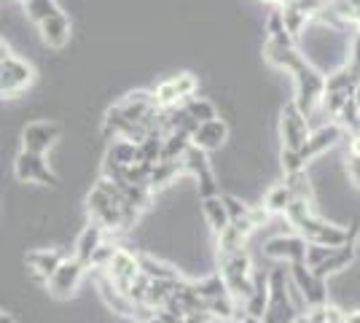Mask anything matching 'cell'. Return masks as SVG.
<instances>
[{"label":"cell","mask_w":360,"mask_h":323,"mask_svg":"<svg viewBox=\"0 0 360 323\" xmlns=\"http://www.w3.org/2000/svg\"><path fill=\"white\" fill-rule=\"evenodd\" d=\"M35 81V70L30 62L19 60V57H8L0 62V97H14V94L25 92Z\"/></svg>","instance_id":"13"},{"label":"cell","mask_w":360,"mask_h":323,"mask_svg":"<svg viewBox=\"0 0 360 323\" xmlns=\"http://www.w3.org/2000/svg\"><path fill=\"white\" fill-rule=\"evenodd\" d=\"M38 27H41V35H44L46 46L62 49L70 41V19H68V14H62V11H57L54 16H49Z\"/></svg>","instance_id":"22"},{"label":"cell","mask_w":360,"mask_h":323,"mask_svg":"<svg viewBox=\"0 0 360 323\" xmlns=\"http://www.w3.org/2000/svg\"><path fill=\"white\" fill-rule=\"evenodd\" d=\"M65 259V251H57V248H38V251H30L25 256V264H27V272L32 275L35 283L46 286L49 275L57 270V264Z\"/></svg>","instance_id":"19"},{"label":"cell","mask_w":360,"mask_h":323,"mask_svg":"<svg viewBox=\"0 0 360 323\" xmlns=\"http://www.w3.org/2000/svg\"><path fill=\"white\" fill-rule=\"evenodd\" d=\"M14 175L22 184L38 186H57V172L49 167L46 154H32V151H19L14 159Z\"/></svg>","instance_id":"12"},{"label":"cell","mask_w":360,"mask_h":323,"mask_svg":"<svg viewBox=\"0 0 360 323\" xmlns=\"http://www.w3.org/2000/svg\"><path fill=\"white\" fill-rule=\"evenodd\" d=\"M86 213H89V221L100 224L105 232H121L135 224L140 210L113 186V181H108L103 175L86 194Z\"/></svg>","instance_id":"2"},{"label":"cell","mask_w":360,"mask_h":323,"mask_svg":"<svg viewBox=\"0 0 360 323\" xmlns=\"http://www.w3.org/2000/svg\"><path fill=\"white\" fill-rule=\"evenodd\" d=\"M264 253L280 264H293L304 262V253H307V243L301 240L299 234H280V237H271L269 243L264 246Z\"/></svg>","instance_id":"17"},{"label":"cell","mask_w":360,"mask_h":323,"mask_svg":"<svg viewBox=\"0 0 360 323\" xmlns=\"http://www.w3.org/2000/svg\"><path fill=\"white\" fill-rule=\"evenodd\" d=\"M86 270H89L86 264H81L78 259H73V256H65V259L57 264V270L46 280V291L51 293L54 299H60V302L70 299V296H75V291H78V286H81V280L86 275Z\"/></svg>","instance_id":"8"},{"label":"cell","mask_w":360,"mask_h":323,"mask_svg":"<svg viewBox=\"0 0 360 323\" xmlns=\"http://www.w3.org/2000/svg\"><path fill=\"white\" fill-rule=\"evenodd\" d=\"M191 146V138L188 132H180V129H172L165 135V143H162V159H180L186 154V148Z\"/></svg>","instance_id":"28"},{"label":"cell","mask_w":360,"mask_h":323,"mask_svg":"<svg viewBox=\"0 0 360 323\" xmlns=\"http://www.w3.org/2000/svg\"><path fill=\"white\" fill-rule=\"evenodd\" d=\"M180 106H183V110H186V113H188L196 124L210 122V119H215V116H218L215 106H212L210 100H205V97H188V100H183Z\"/></svg>","instance_id":"29"},{"label":"cell","mask_w":360,"mask_h":323,"mask_svg":"<svg viewBox=\"0 0 360 323\" xmlns=\"http://www.w3.org/2000/svg\"><path fill=\"white\" fill-rule=\"evenodd\" d=\"M0 323H16L11 315H6V312H0Z\"/></svg>","instance_id":"39"},{"label":"cell","mask_w":360,"mask_h":323,"mask_svg":"<svg viewBox=\"0 0 360 323\" xmlns=\"http://www.w3.org/2000/svg\"><path fill=\"white\" fill-rule=\"evenodd\" d=\"M105 234L108 232L100 227V224H94L89 221L84 229L78 232V237H75V246H73V259H78L81 264H86L89 267V259L91 253L97 251V248L105 243Z\"/></svg>","instance_id":"20"},{"label":"cell","mask_w":360,"mask_h":323,"mask_svg":"<svg viewBox=\"0 0 360 323\" xmlns=\"http://www.w3.org/2000/svg\"><path fill=\"white\" fill-rule=\"evenodd\" d=\"M288 277L296 286V291H299V296L304 299L307 308H317V305L328 302V286H326V280L317 277L312 270H307L304 262L288 264Z\"/></svg>","instance_id":"10"},{"label":"cell","mask_w":360,"mask_h":323,"mask_svg":"<svg viewBox=\"0 0 360 323\" xmlns=\"http://www.w3.org/2000/svg\"><path fill=\"white\" fill-rule=\"evenodd\" d=\"M288 73L296 81V100L293 103H296V108L304 116H309L315 108H320V97H323V89H326V76L307 57L296 62Z\"/></svg>","instance_id":"6"},{"label":"cell","mask_w":360,"mask_h":323,"mask_svg":"<svg viewBox=\"0 0 360 323\" xmlns=\"http://www.w3.org/2000/svg\"><path fill=\"white\" fill-rule=\"evenodd\" d=\"M266 32H269V41H274V44H293V35L288 32L280 11H271L269 14V19H266Z\"/></svg>","instance_id":"31"},{"label":"cell","mask_w":360,"mask_h":323,"mask_svg":"<svg viewBox=\"0 0 360 323\" xmlns=\"http://www.w3.org/2000/svg\"><path fill=\"white\" fill-rule=\"evenodd\" d=\"M280 135H283V154H296L304 140L309 138V122L301 113L296 103H288L283 108V122H280Z\"/></svg>","instance_id":"14"},{"label":"cell","mask_w":360,"mask_h":323,"mask_svg":"<svg viewBox=\"0 0 360 323\" xmlns=\"http://www.w3.org/2000/svg\"><path fill=\"white\" fill-rule=\"evenodd\" d=\"M137 264H140V272L148 280H180L183 277L172 264L159 262V259H153L148 253H137Z\"/></svg>","instance_id":"24"},{"label":"cell","mask_w":360,"mask_h":323,"mask_svg":"<svg viewBox=\"0 0 360 323\" xmlns=\"http://www.w3.org/2000/svg\"><path fill=\"white\" fill-rule=\"evenodd\" d=\"M349 156H360V132L349 135Z\"/></svg>","instance_id":"35"},{"label":"cell","mask_w":360,"mask_h":323,"mask_svg":"<svg viewBox=\"0 0 360 323\" xmlns=\"http://www.w3.org/2000/svg\"><path fill=\"white\" fill-rule=\"evenodd\" d=\"M218 277L224 280V289L229 291V296H234L240 305H245L255 289V270L250 262V253L245 248L231 251V253H221L218 256Z\"/></svg>","instance_id":"4"},{"label":"cell","mask_w":360,"mask_h":323,"mask_svg":"<svg viewBox=\"0 0 360 323\" xmlns=\"http://www.w3.org/2000/svg\"><path fill=\"white\" fill-rule=\"evenodd\" d=\"M301 312L290 296L288 264H280L266 275V305L261 312V323H299Z\"/></svg>","instance_id":"3"},{"label":"cell","mask_w":360,"mask_h":323,"mask_svg":"<svg viewBox=\"0 0 360 323\" xmlns=\"http://www.w3.org/2000/svg\"><path fill=\"white\" fill-rule=\"evenodd\" d=\"M352 103L360 108V81L355 84V89H352Z\"/></svg>","instance_id":"38"},{"label":"cell","mask_w":360,"mask_h":323,"mask_svg":"<svg viewBox=\"0 0 360 323\" xmlns=\"http://www.w3.org/2000/svg\"><path fill=\"white\" fill-rule=\"evenodd\" d=\"M60 138H62V127L57 122H49V119L30 122L22 129V148L32 151V154H46Z\"/></svg>","instance_id":"16"},{"label":"cell","mask_w":360,"mask_h":323,"mask_svg":"<svg viewBox=\"0 0 360 323\" xmlns=\"http://www.w3.org/2000/svg\"><path fill=\"white\" fill-rule=\"evenodd\" d=\"M8 57H11V49H8L6 44H3V41H0V62H6Z\"/></svg>","instance_id":"37"},{"label":"cell","mask_w":360,"mask_h":323,"mask_svg":"<svg viewBox=\"0 0 360 323\" xmlns=\"http://www.w3.org/2000/svg\"><path fill=\"white\" fill-rule=\"evenodd\" d=\"M293 200V191H290V186L283 181V184H274L266 191V197H264V210H269V215H283L288 210V205Z\"/></svg>","instance_id":"26"},{"label":"cell","mask_w":360,"mask_h":323,"mask_svg":"<svg viewBox=\"0 0 360 323\" xmlns=\"http://www.w3.org/2000/svg\"><path fill=\"white\" fill-rule=\"evenodd\" d=\"M202 215H205V221H207V227L212 229V234H221L231 224L221 191L212 194V197H202Z\"/></svg>","instance_id":"23"},{"label":"cell","mask_w":360,"mask_h":323,"mask_svg":"<svg viewBox=\"0 0 360 323\" xmlns=\"http://www.w3.org/2000/svg\"><path fill=\"white\" fill-rule=\"evenodd\" d=\"M180 159H183L186 175H191L196 181L199 197H212V194H218V178H215V172H212L207 151H202V148H196V146H188L186 154L180 156Z\"/></svg>","instance_id":"11"},{"label":"cell","mask_w":360,"mask_h":323,"mask_svg":"<svg viewBox=\"0 0 360 323\" xmlns=\"http://www.w3.org/2000/svg\"><path fill=\"white\" fill-rule=\"evenodd\" d=\"M172 81H175V87H178V92L183 100H188V97L196 94V87H199V84H196V78L191 76V73H180V76H175Z\"/></svg>","instance_id":"33"},{"label":"cell","mask_w":360,"mask_h":323,"mask_svg":"<svg viewBox=\"0 0 360 323\" xmlns=\"http://www.w3.org/2000/svg\"><path fill=\"white\" fill-rule=\"evenodd\" d=\"M105 162H108V165H119V167H127V165L137 162V143H132V140H124V138L110 140L108 154H105Z\"/></svg>","instance_id":"25"},{"label":"cell","mask_w":360,"mask_h":323,"mask_svg":"<svg viewBox=\"0 0 360 323\" xmlns=\"http://www.w3.org/2000/svg\"><path fill=\"white\" fill-rule=\"evenodd\" d=\"M105 277L119 289V291L127 293V289L132 286V280L140 275V264H137V253L127 251V248H116L110 262L103 267Z\"/></svg>","instance_id":"15"},{"label":"cell","mask_w":360,"mask_h":323,"mask_svg":"<svg viewBox=\"0 0 360 323\" xmlns=\"http://www.w3.org/2000/svg\"><path fill=\"white\" fill-rule=\"evenodd\" d=\"M342 323H360V310H349L342 315Z\"/></svg>","instance_id":"36"},{"label":"cell","mask_w":360,"mask_h":323,"mask_svg":"<svg viewBox=\"0 0 360 323\" xmlns=\"http://www.w3.org/2000/svg\"><path fill=\"white\" fill-rule=\"evenodd\" d=\"M342 138H345V129L339 124H328V127H320L317 132H309V138L304 140V146H301L296 154H283V170H285V175L288 172H296V170H304L312 159L326 154Z\"/></svg>","instance_id":"5"},{"label":"cell","mask_w":360,"mask_h":323,"mask_svg":"<svg viewBox=\"0 0 360 323\" xmlns=\"http://www.w3.org/2000/svg\"><path fill=\"white\" fill-rule=\"evenodd\" d=\"M280 14H283V22H285V27H288V32L296 38L301 32V27L312 19V16L307 14L304 8H301L296 0H290V3H285V6H280Z\"/></svg>","instance_id":"27"},{"label":"cell","mask_w":360,"mask_h":323,"mask_svg":"<svg viewBox=\"0 0 360 323\" xmlns=\"http://www.w3.org/2000/svg\"><path fill=\"white\" fill-rule=\"evenodd\" d=\"M224 202H226V210H229V218H231V221L248 218V213H250V205H245V202L237 200V197H231V194H224Z\"/></svg>","instance_id":"32"},{"label":"cell","mask_w":360,"mask_h":323,"mask_svg":"<svg viewBox=\"0 0 360 323\" xmlns=\"http://www.w3.org/2000/svg\"><path fill=\"white\" fill-rule=\"evenodd\" d=\"M352 259H355L352 243L339 246V248L312 246V243H307V253H304L307 270H312V272H315L317 277H323V280H328V275H336V272L347 270V267L352 264Z\"/></svg>","instance_id":"7"},{"label":"cell","mask_w":360,"mask_h":323,"mask_svg":"<svg viewBox=\"0 0 360 323\" xmlns=\"http://www.w3.org/2000/svg\"><path fill=\"white\" fill-rule=\"evenodd\" d=\"M25 11H27V19H30V22L41 25L49 16L57 14L60 6H57V0H25Z\"/></svg>","instance_id":"30"},{"label":"cell","mask_w":360,"mask_h":323,"mask_svg":"<svg viewBox=\"0 0 360 323\" xmlns=\"http://www.w3.org/2000/svg\"><path fill=\"white\" fill-rule=\"evenodd\" d=\"M178 175H186L183 159H159V162H153V167H150L148 189L156 194L159 189H167L169 184H175Z\"/></svg>","instance_id":"21"},{"label":"cell","mask_w":360,"mask_h":323,"mask_svg":"<svg viewBox=\"0 0 360 323\" xmlns=\"http://www.w3.org/2000/svg\"><path fill=\"white\" fill-rule=\"evenodd\" d=\"M226 140H229V124L224 119H210V122H199L191 129V146L196 148H202V151H215V148H221Z\"/></svg>","instance_id":"18"},{"label":"cell","mask_w":360,"mask_h":323,"mask_svg":"<svg viewBox=\"0 0 360 323\" xmlns=\"http://www.w3.org/2000/svg\"><path fill=\"white\" fill-rule=\"evenodd\" d=\"M290 229L299 234L304 243H312V246H328V248H339L347 246L355 240V234L345 227H336V224H328L323 215L315 210V197H301V194H293V200L288 205V210L283 213Z\"/></svg>","instance_id":"1"},{"label":"cell","mask_w":360,"mask_h":323,"mask_svg":"<svg viewBox=\"0 0 360 323\" xmlns=\"http://www.w3.org/2000/svg\"><path fill=\"white\" fill-rule=\"evenodd\" d=\"M94 283H97L100 299L105 302V308L110 310V312H116V315H121V318H140V321H146L148 315H153V310L140 308V305H135L127 293L119 291V289L105 277L103 270H94Z\"/></svg>","instance_id":"9"},{"label":"cell","mask_w":360,"mask_h":323,"mask_svg":"<svg viewBox=\"0 0 360 323\" xmlns=\"http://www.w3.org/2000/svg\"><path fill=\"white\" fill-rule=\"evenodd\" d=\"M347 175H349V181L360 189V156H349V162H347Z\"/></svg>","instance_id":"34"}]
</instances>
